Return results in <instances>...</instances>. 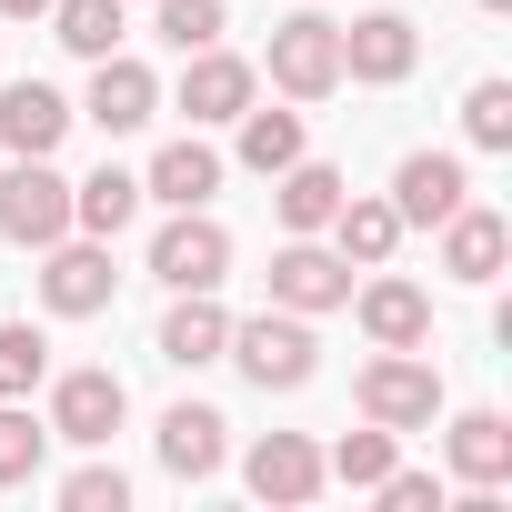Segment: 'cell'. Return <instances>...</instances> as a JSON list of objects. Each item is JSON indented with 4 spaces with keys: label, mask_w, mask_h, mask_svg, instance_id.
<instances>
[{
    "label": "cell",
    "mask_w": 512,
    "mask_h": 512,
    "mask_svg": "<svg viewBox=\"0 0 512 512\" xmlns=\"http://www.w3.org/2000/svg\"><path fill=\"white\" fill-rule=\"evenodd\" d=\"M221 362H241L262 392H302L312 372H322V342H312V312H251V322H231V342H221Z\"/></svg>",
    "instance_id": "1"
},
{
    "label": "cell",
    "mask_w": 512,
    "mask_h": 512,
    "mask_svg": "<svg viewBox=\"0 0 512 512\" xmlns=\"http://www.w3.org/2000/svg\"><path fill=\"white\" fill-rule=\"evenodd\" d=\"M272 91H292V101H332V91H342V21H322V11L272 21Z\"/></svg>",
    "instance_id": "2"
},
{
    "label": "cell",
    "mask_w": 512,
    "mask_h": 512,
    "mask_svg": "<svg viewBox=\"0 0 512 512\" xmlns=\"http://www.w3.org/2000/svg\"><path fill=\"white\" fill-rule=\"evenodd\" d=\"M432 412H442L432 352H382V362L362 372V422H382V432H432Z\"/></svg>",
    "instance_id": "3"
},
{
    "label": "cell",
    "mask_w": 512,
    "mask_h": 512,
    "mask_svg": "<svg viewBox=\"0 0 512 512\" xmlns=\"http://www.w3.org/2000/svg\"><path fill=\"white\" fill-rule=\"evenodd\" d=\"M221 272H231V231H221L211 211H171L161 241H151V282H171V292H221Z\"/></svg>",
    "instance_id": "4"
},
{
    "label": "cell",
    "mask_w": 512,
    "mask_h": 512,
    "mask_svg": "<svg viewBox=\"0 0 512 512\" xmlns=\"http://www.w3.org/2000/svg\"><path fill=\"white\" fill-rule=\"evenodd\" d=\"M71 231V181L51 161H21V171H0V241H21V251H51Z\"/></svg>",
    "instance_id": "5"
},
{
    "label": "cell",
    "mask_w": 512,
    "mask_h": 512,
    "mask_svg": "<svg viewBox=\"0 0 512 512\" xmlns=\"http://www.w3.org/2000/svg\"><path fill=\"white\" fill-rule=\"evenodd\" d=\"M111 292H121V272H111V241H51V262H41V302L61 312V322H91V312H111Z\"/></svg>",
    "instance_id": "6"
},
{
    "label": "cell",
    "mask_w": 512,
    "mask_h": 512,
    "mask_svg": "<svg viewBox=\"0 0 512 512\" xmlns=\"http://www.w3.org/2000/svg\"><path fill=\"white\" fill-rule=\"evenodd\" d=\"M272 302H282V312H342V302H352V262L322 251L312 231H292V241L272 251Z\"/></svg>",
    "instance_id": "7"
},
{
    "label": "cell",
    "mask_w": 512,
    "mask_h": 512,
    "mask_svg": "<svg viewBox=\"0 0 512 512\" xmlns=\"http://www.w3.org/2000/svg\"><path fill=\"white\" fill-rule=\"evenodd\" d=\"M412 61H422V31H412L402 11H362V21H342V81L392 91V81H412Z\"/></svg>",
    "instance_id": "8"
},
{
    "label": "cell",
    "mask_w": 512,
    "mask_h": 512,
    "mask_svg": "<svg viewBox=\"0 0 512 512\" xmlns=\"http://www.w3.org/2000/svg\"><path fill=\"white\" fill-rule=\"evenodd\" d=\"M121 422H131V392H121V372H61V392H51V442H81V452H101Z\"/></svg>",
    "instance_id": "9"
},
{
    "label": "cell",
    "mask_w": 512,
    "mask_h": 512,
    "mask_svg": "<svg viewBox=\"0 0 512 512\" xmlns=\"http://www.w3.org/2000/svg\"><path fill=\"white\" fill-rule=\"evenodd\" d=\"M81 111H91L111 141H121V131H141V121L161 111V81H151V61H131V51H101V61H91V101H81Z\"/></svg>",
    "instance_id": "10"
},
{
    "label": "cell",
    "mask_w": 512,
    "mask_h": 512,
    "mask_svg": "<svg viewBox=\"0 0 512 512\" xmlns=\"http://www.w3.org/2000/svg\"><path fill=\"white\" fill-rule=\"evenodd\" d=\"M462 161L452 151H402V171H392V211H402V231H432V221H452L462 211Z\"/></svg>",
    "instance_id": "11"
},
{
    "label": "cell",
    "mask_w": 512,
    "mask_h": 512,
    "mask_svg": "<svg viewBox=\"0 0 512 512\" xmlns=\"http://www.w3.org/2000/svg\"><path fill=\"white\" fill-rule=\"evenodd\" d=\"M432 231H442V272H452V282H502V262H512V221H502V211L462 201V211L432 221Z\"/></svg>",
    "instance_id": "12"
},
{
    "label": "cell",
    "mask_w": 512,
    "mask_h": 512,
    "mask_svg": "<svg viewBox=\"0 0 512 512\" xmlns=\"http://www.w3.org/2000/svg\"><path fill=\"white\" fill-rule=\"evenodd\" d=\"M251 81H262V71L231 61L221 41H211V51H181V111H191V121H241V111H251Z\"/></svg>",
    "instance_id": "13"
},
{
    "label": "cell",
    "mask_w": 512,
    "mask_h": 512,
    "mask_svg": "<svg viewBox=\"0 0 512 512\" xmlns=\"http://www.w3.org/2000/svg\"><path fill=\"white\" fill-rule=\"evenodd\" d=\"M61 131H71V101H61L51 81H11V91H0V151L51 161V151H61Z\"/></svg>",
    "instance_id": "14"
},
{
    "label": "cell",
    "mask_w": 512,
    "mask_h": 512,
    "mask_svg": "<svg viewBox=\"0 0 512 512\" xmlns=\"http://www.w3.org/2000/svg\"><path fill=\"white\" fill-rule=\"evenodd\" d=\"M221 432H231V422H221L211 402H171V412H161V472H171V482H211L221 452H231Z\"/></svg>",
    "instance_id": "15"
},
{
    "label": "cell",
    "mask_w": 512,
    "mask_h": 512,
    "mask_svg": "<svg viewBox=\"0 0 512 512\" xmlns=\"http://www.w3.org/2000/svg\"><path fill=\"white\" fill-rule=\"evenodd\" d=\"M241 482L262 492V502H312V492H322V452H312L302 432H262L251 462H241Z\"/></svg>",
    "instance_id": "16"
},
{
    "label": "cell",
    "mask_w": 512,
    "mask_h": 512,
    "mask_svg": "<svg viewBox=\"0 0 512 512\" xmlns=\"http://www.w3.org/2000/svg\"><path fill=\"white\" fill-rule=\"evenodd\" d=\"M211 191H221L211 141H161V161L141 171V201H171V211H211Z\"/></svg>",
    "instance_id": "17"
},
{
    "label": "cell",
    "mask_w": 512,
    "mask_h": 512,
    "mask_svg": "<svg viewBox=\"0 0 512 512\" xmlns=\"http://www.w3.org/2000/svg\"><path fill=\"white\" fill-rule=\"evenodd\" d=\"M362 332H372L382 352H422V342H432V292H422V282H392V272L362 282Z\"/></svg>",
    "instance_id": "18"
},
{
    "label": "cell",
    "mask_w": 512,
    "mask_h": 512,
    "mask_svg": "<svg viewBox=\"0 0 512 512\" xmlns=\"http://www.w3.org/2000/svg\"><path fill=\"white\" fill-rule=\"evenodd\" d=\"M221 342H231V312H221L211 292H181L171 322H161V362H171V372H201V362H221Z\"/></svg>",
    "instance_id": "19"
},
{
    "label": "cell",
    "mask_w": 512,
    "mask_h": 512,
    "mask_svg": "<svg viewBox=\"0 0 512 512\" xmlns=\"http://www.w3.org/2000/svg\"><path fill=\"white\" fill-rule=\"evenodd\" d=\"M322 231H332V251H342V262L382 272V262H392V241H402V211H392V201H362V191H342V211H332Z\"/></svg>",
    "instance_id": "20"
},
{
    "label": "cell",
    "mask_w": 512,
    "mask_h": 512,
    "mask_svg": "<svg viewBox=\"0 0 512 512\" xmlns=\"http://www.w3.org/2000/svg\"><path fill=\"white\" fill-rule=\"evenodd\" d=\"M342 171L332 161H292V171H272V211H282V231H322L332 211H342Z\"/></svg>",
    "instance_id": "21"
},
{
    "label": "cell",
    "mask_w": 512,
    "mask_h": 512,
    "mask_svg": "<svg viewBox=\"0 0 512 512\" xmlns=\"http://www.w3.org/2000/svg\"><path fill=\"white\" fill-rule=\"evenodd\" d=\"M131 221H141V181H131V171H111V161H101L91 181H71V231H91V241H121Z\"/></svg>",
    "instance_id": "22"
},
{
    "label": "cell",
    "mask_w": 512,
    "mask_h": 512,
    "mask_svg": "<svg viewBox=\"0 0 512 512\" xmlns=\"http://www.w3.org/2000/svg\"><path fill=\"white\" fill-rule=\"evenodd\" d=\"M452 472H462L472 492L512 482V422H502V412H462V422H452Z\"/></svg>",
    "instance_id": "23"
},
{
    "label": "cell",
    "mask_w": 512,
    "mask_h": 512,
    "mask_svg": "<svg viewBox=\"0 0 512 512\" xmlns=\"http://www.w3.org/2000/svg\"><path fill=\"white\" fill-rule=\"evenodd\" d=\"M51 41L81 51V61L121 51V0H51Z\"/></svg>",
    "instance_id": "24"
},
{
    "label": "cell",
    "mask_w": 512,
    "mask_h": 512,
    "mask_svg": "<svg viewBox=\"0 0 512 512\" xmlns=\"http://www.w3.org/2000/svg\"><path fill=\"white\" fill-rule=\"evenodd\" d=\"M241 161L262 171V181L292 171L302 161V111H241Z\"/></svg>",
    "instance_id": "25"
},
{
    "label": "cell",
    "mask_w": 512,
    "mask_h": 512,
    "mask_svg": "<svg viewBox=\"0 0 512 512\" xmlns=\"http://www.w3.org/2000/svg\"><path fill=\"white\" fill-rule=\"evenodd\" d=\"M382 472H392V432H382V422H372V432H342V442L322 452V482H352V492H372Z\"/></svg>",
    "instance_id": "26"
},
{
    "label": "cell",
    "mask_w": 512,
    "mask_h": 512,
    "mask_svg": "<svg viewBox=\"0 0 512 512\" xmlns=\"http://www.w3.org/2000/svg\"><path fill=\"white\" fill-rule=\"evenodd\" d=\"M41 452H51V422H31L21 402H0V492L31 482V472H41Z\"/></svg>",
    "instance_id": "27"
},
{
    "label": "cell",
    "mask_w": 512,
    "mask_h": 512,
    "mask_svg": "<svg viewBox=\"0 0 512 512\" xmlns=\"http://www.w3.org/2000/svg\"><path fill=\"white\" fill-rule=\"evenodd\" d=\"M41 372H51V342H41L31 322H0V402L41 392Z\"/></svg>",
    "instance_id": "28"
},
{
    "label": "cell",
    "mask_w": 512,
    "mask_h": 512,
    "mask_svg": "<svg viewBox=\"0 0 512 512\" xmlns=\"http://www.w3.org/2000/svg\"><path fill=\"white\" fill-rule=\"evenodd\" d=\"M151 21H161V41H171V51H211V41H221V21H231V0H151Z\"/></svg>",
    "instance_id": "29"
},
{
    "label": "cell",
    "mask_w": 512,
    "mask_h": 512,
    "mask_svg": "<svg viewBox=\"0 0 512 512\" xmlns=\"http://www.w3.org/2000/svg\"><path fill=\"white\" fill-rule=\"evenodd\" d=\"M462 131H472V151H512V81H472Z\"/></svg>",
    "instance_id": "30"
},
{
    "label": "cell",
    "mask_w": 512,
    "mask_h": 512,
    "mask_svg": "<svg viewBox=\"0 0 512 512\" xmlns=\"http://www.w3.org/2000/svg\"><path fill=\"white\" fill-rule=\"evenodd\" d=\"M61 502H71V512H121L131 482H121V462H81V472L61 482Z\"/></svg>",
    "instance_id": "31"
},
{
    "label": "cell",
    "mask_w": 512,
    "mask_h": 512,
    "mask_svg": "<svg viewBox=\"0 0 512 512\" xmlns=\"http://www.w3.org/2000/svg\"><path fill=\"white\" fill-rule=\"evenodd\" d=\"M51 11V0H0V21H41Z\"/></svg>",
    "instance_id": "32"
},
{
    "label": "cell",
    "mask_w": 512,
    "mask_h": 512,
    "mask_svg": "<svg viewBox=\"0 0 512 512\" xmlns=\"http://www.w3.org/2000/svg\"><path fill=\"white\" fill-rule=\"evenodd\" d=\"M482 11H512V0H482Z\"/></svg>",
    "instance_id": "33"
}]
</instances>
